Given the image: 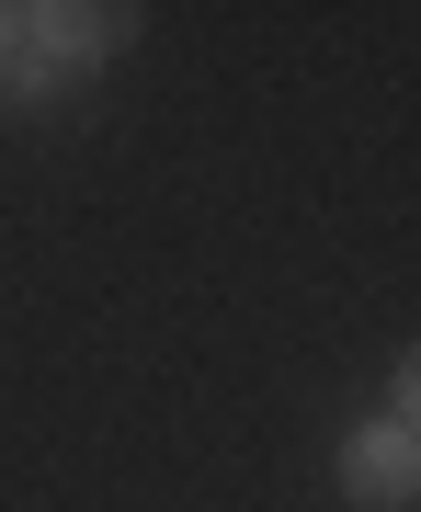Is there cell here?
I'll list each match as a JSON object with an SVG mask.
<instances>
[{
    "label": "cell",
    "mask_w": 421,
    "mask_h": 512,
    "mask_svg": "<svg viewBox=\"0 0 421 512\" xmlns=\"http://www.w3.org/2000/svg\"><path fill=\"white\" fill-rule=\"evenodd\" d=\"M0 46H12V12H0Z\"/></svg>",
    "instance_id": "3"
},
{
    "label": "cell",
    "mask_w": 421,
    "mask_h": 512,
    "mask_svg": "<svg viewBox=\"0 0 421 512\" xmlns=\"http://www.w3.org/2000/svg\"><path fill=\"white\" fill-rule=\"evenodd\" d=\"M399 421H410V433H421V342L399 353Z\"/></svg>",
    "instance_id": "2"
},
{
    "label": "cell",
    "mask_w": 421,
    "mask_h": 512,
    "mask_svg": "<svg viewBox=\"0 0 421 512\" xmlns=\"http://www.w3.org/2000/svg\"><path fill=\"white\" fill-rule=\"evenodd\" d=\"M342 490L365 501V512L421 501V433H410V421H365V433L342 444Z\"/></svg>",
    "instance_id": "1"
}]
</instances>
